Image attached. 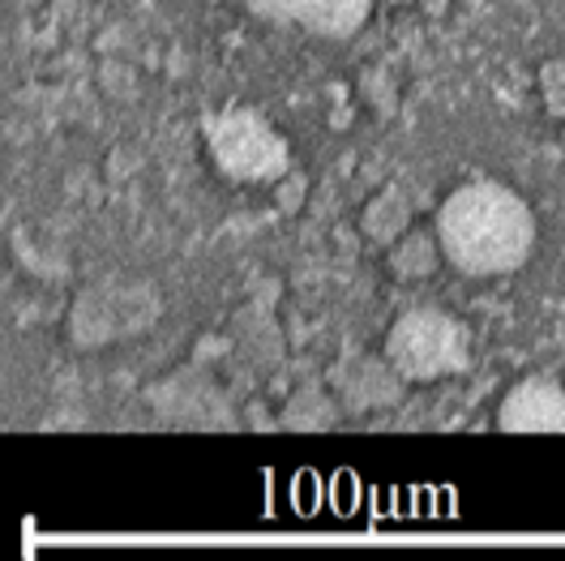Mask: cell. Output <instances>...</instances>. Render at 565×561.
Listing matches in <instances>:
<instances>
[{"mask_svg":"<svg viewBox=\"0 0 565 561\" xmlns=\"http://www.w3.org/2000/svg\"><path fill=\"white\" fill-rule=\"evenodd\" d=\"M437 241L446 262L471 279L510 275L535 248V214L514 189L497 180H476L441 202Z\"/></svg>","mask_w":565,"mask_h":561,"instance_id":"6da1fadb","label":"cell"},{"mask_svg":"<svg viewBox=\"0 0 565 561\" xmlns=\"http://www.w3.org/2000/svg\"><path fill=\"white\" fill-rule=\"evenodd\" d=\"M471 335L441 309H412L403 314L386 335V360L394 378L403 382H441L467 369Z\"/></svg>","mask_w":565,"mask_h":561,"instance_id":"7a4b0ae2","label":"cell"},{"mask_svg":"<svg viewBox=\"0 0 565 561\" xmlns=\"http://www.w3.org/2000/svg\"><path fill=\"white\" fill-rule=\"evenodd\" d=\"M214 163L232 180H279L287 172V141L253 112H227L211 125Z\"/></svg>","mask_w":565,"mask_h":561,"instance_id":"3957f363","label":"cell"},{"mask_svg":"<svg viewBox=\"0 0 565 561\" xmlns=\"http://www.w3.org/2000/svg\"><path fill=\"white\" fill-rule=\"evenodd\" d=\"M505 433H565V387L553 378H523L505 390L497 407Z\"/></svg>","mask_w":565,"mask_h":561,"instance_id":"277c9868","label":"cell"},{"mask_svg":"<svg viewBox=\"0 0 565 561\" xmlns=\"http://www.w3.org/2000/svg\"><path fill=\"white\" fill-rule=\"evenodd\" d=\"M248 4L262 18L296 22V27L313 31V35L348 39L369 18V4L373 0H248Z\"/></svg>","mask_w":565,"mask_h":561,"instance_id":"5b68a950","label":"cell"},{"mask_svg":"<svg viewBox=\"0 0 565 561\" xmlns=\"http://www.w3.org/2000/svg\"><path fill=\"white\" fill-rule=\"evenodd\" d=\"M437 253H441V241L433 236H407L403 245H394V253H390V271L398 275V279H420V275H428L433 266H437Z\"/></svg>","mask_w":565,"mask_h":561,"instance_id":"8992f818","label":"cell"},{"mask_svg":"<svg viewBox=\"0 0 565 561\" xmlns=\"http://www.w3.org/2000/svg\"><path fill=\"white\" fill-rule=\"evenodd\" d=\"M403 227H407V202H403V193L386 189V193L364 211V232H369L373 241H394Z\"/></svg>","mask_w":565,"mask_h":561,"instance_id":"52a82bcc","label":"cell"},{"mask_svg":"<svg viewBox=\"0 0 565 561\" xmlns=\"http://www.w3.org/2000/svg\"><path fill=\"white\" fill-rule=\"evenodd\" d=\"M540 82H544V99H548V107H553V116H565V65L562 61L544 65Z\"/></svg>","mask_w":565,"mask_h":561,"instance_id":"ba28073f","label":"cell"}]
</instances>
